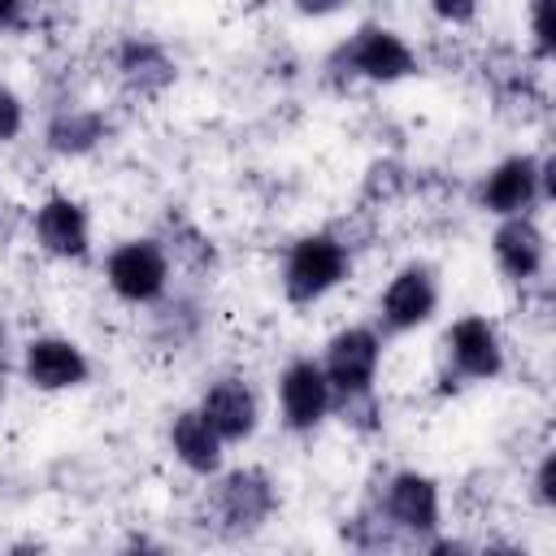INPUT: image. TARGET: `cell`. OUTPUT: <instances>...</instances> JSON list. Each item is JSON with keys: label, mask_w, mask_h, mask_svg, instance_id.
I'll use <instances>...</instances> for the list:
<instances>
[{"label": "cell", "mask_w": 556, "mask_h": 556, "mask_svg": "<svg viewBox=\"0 0 556 556\" xmlns=\"http://www.w3.org/2000/svg\"><path fill=\"white\" fill-rule=\"evenodd\" d=\"M330 61H334V70L369 78V83H400V78L417 74L413 48L391 26H374V22L361 26L356 35H348Z\"/></svg>", "instance_id": "2"}, {"label": "cell", "mask_w": 556, "mask_h": 556, "mask_svg": "<svg viewBox=\"0 0 556 556\" xmlns=\"http://www.w3.org/2000/svg\"><path fill=\"white\" fill-rule=\"evenodd\" d=\"M117 74H122V83H126L130 91H139V96H156V91H165V87L174 83L178 65L169 61V52H165L161 43L130 35V39L117 48Z\"/></svg>", "instance_id": "15"}, {"label": "cell", "mask_w": 556, "mask_h": 556, "mask_svg": "<svg viewBox=\"0 0 556 556\" xmlns=\"http://www.w3.org/2000/svg\"><path fill=\"white\" fill-rule=\"evenodd\" d=\"M104 278L126 304H156L169 287V256L161 239H126L109 252Z\"/></svg>", "instance_id": "4"}, {"label": "cell", "mask_w": 556, "mask_h": 556, "mask_svg": "<svg viewBox=\"0 0 556 556\" xmlns=\"http://www.w3.org/2000/svg\"><path fill=\"white\" fill-rule=\"evenodd\" d=\"M378 361H382V343L369 326H343L339 334H330L321 374H326L334 400L369 395L374 378H378Z\"/></svg>", "instance_id": "5"}, {"label": "cell", "mask_w": 556, "mask_h": 556, "mask_svg": "<svg viewBox=\"0 0 556 556\" xmlns=\"http://www.w3.org/2000/svg\"><path fill=\"white\" fill-rule=\"evenodd\" d=\"M195 408H200L204 421L222 434V443H243V439H252L256 426H261L256 391H252L243 378H217V382L200 395Z\"/></svg>", "instance_id": "12"}, {"label": "cell", "mask_w": 556, "mask_h": 556, "mask_svg": "<svg viewBox=\"0 0 556 556\" xmlns=\"http://www.w3.org/2000/svg\"><path fill=\"white\" fill-rule=\"evenodd\" d=\"M278 508V491L274 478L265 469H230L217 482V517L230 534H252L261 530Z\"/></svg>", "instance_id": "6"}, {"label": "cell", "mask_w": 556, "mask_h": 556, "mask_svg": "<svg viewBox=\"0 0 556 556\" xmlns=\"http://www.w3.org/2000/svg\"><path fill=\"white\" fill-rule=\"evenodd\" d=\"M22 122H26V113H22L17 91H13L9 83H0V143L17 139V135H22Z\"/></svg>", "instance_id": "19"}, {"label": "cell", "mask_w": 556, "mask_h": 556, "mask_svg": "<svg viewBox=\"0 0 556 556\" xmlns=\"http://www.w3.org/2000/svg\"><path fill=\"white\" fill-rule=\"evenodd\" d=\"M109 135L104 117L96 109H61L52 122H48V148L61 152V156H83L91 152L100 139Z\"/></svg>", "instance_id": "17"}, {"label": "cell", "mask_w": 556, "mask_h": 556, "mask_svg": "<svg viewBox=\"0 0 556 556\" xmlns=\"http://www.w3.org/2000/svg\"><path fill=\"white\" fill-rule=\"evenodd\" d=\"M22 4H26V0H0V30L17 26V17H22Z\"/></svg>", "instance_id": "23"}, {"label": "cell", "mask_w": 556, "mask_h": 556, "mask_svg": "<svg viewBox=\"0 0 556 556\" xmlns=\"http://www.w3.org/2000/svg\"><path fill=\"white\" fill-rule=\"evenodd\" d=\"M439 308V282L430 274V265H404L378 295V317L387 330H417L434 317Z\"/></svg>", "instance_id": "9"}, {"label": "cell", "mask_w": 556, "mask_h": 556, "mask_svg": "<svg viewBox=\"0 0 556 556\" xmlns=\"http://www.w3.org/2000/svg\"><path fill=\"white\" fill-rule=\"evenodd\" d=\"M35 239L43 252L52 256H65V261H78L87 256L91 248V222H87V208L70 195H48L39 208H35Z\"/></svg>", "instance_id": "14"}, {"label": "cell", "mask_w": 556, "mask_h": 556, "mask_svg": "<svg viewBox=\"0 0 556 556\" xmlns=\"http://www.w3.org/2000/svg\"><path fill=\"white\" fill-rule=\"evenodd\" d=\"M22 374L39 391H70V387H83L91 378V361L83 356V348L74 339H65V334H39V339L26 343Z\"/></svg>", "instance_id": "11"}, {"label": "cell", "mask_w": 556, "mask_h": 556, "mask_svg": "<svg viewBox=\"0 0 556 556\" xmlns=\"http://www.w3.org/2000/svg\"><path fill=\"white\" fill-rule=\"evenodd\" d=\"M443 343H447V361H452V369L460 378H469V382L500 378V369H504V343H500V334H495V326L486 317H478V313L456 317L447 326V339Z\"/></svg>", "instance_id": "10"}, {"label": "cell", "mask_w": 556, "mask_h": 556, "mask_svg": "<svg viewBox=\"0 0 556 556\" xmlns=\"http://www.w3.org/2000/svg\"><path fill=\"white\" fill-rule=\"evenodd\" d=\"M169 447L174 456L191 469V473H217L222 469V434L204 421L200 408H182L174 421H169Z\"/></svg>", "instance_id": "16"}, {"label": "cell", "mask_w": 556, "mask_h": 556, "mask_svg": "<svg viewBox=\"0 0 556 556\" xmlns=\"http://www.w3.org/2000/svg\"><path fill=\"white\" fill-rule=\"evenodd\" d=\"M491 252H495V265L513 278V282H530L543 274L547 265V239L543 230L534 226L530 213H513V217H500L495 235H491Z\"/></svg>", "instance_id": "13"}, {"label": "cell", "mask_w": 556, "mask_h": 556, "mask_svg": "<svg viewBox=\"0 0 556 556\" xmlns=\"http://www.w3.org/2000/svg\"><path fill=\"white\" fill-rule=\"evenodd\" d=\"M348 269H352V256L334 235H326V230L300 235L282 265V291L291 304H313V300L330 295L348 278Z\"/></svg>", "instance_id": "1"}, {"label": "cell", "mask_w": 556, "mask_h": 556, "mask_svg": "<svg viewBox=\"0 0 556 556\" xmlns=\"http://www.w3.org/2000/svg\"><path fill=\"white\" fill-rule=\"evenodd\" d=\"M382 521L395 526V530H408V534H434L439 530V482L417 473V469H400L387 478L382 486V504H378Z\"/></svg>", "instance_id": "7"}, {"label": "cell", "mask_w": 556, "mask_h": 556, "mask_svg": "<svg viewBox=\"0 0 556 556\" xmlns=\"http://www.w3.org/2000/svg\"><path fill=\"white\" fill-rule=\"evenodd\" d=\"M278 408L287 430H313L317 421H326V413L334 408V391L321 374V361L295 356L278 374Z\"/></svg>", "instance_id": "8"}, {"label": "cell", "mask_w": 556, "mask_h": 556, "mask_svg": "<svg viewBox=\"0 0 556 556\" xmlns=\"http://www.w3.org/2000/svg\"><path fill=\"white\" fill-rule=\"evenodd\" d=\"M552 195V161L539 156H504L478 187V204L495 217H513V213H530L539 200Z\"/></svg>", "instance_id": "3"}, {"label": "cell", "mask_w": 556, "mask_h": 556, "mask_svg": "<svg viewBox=\"0 0 556 556\" xmlns=\"http://www.w3.org/2000/svg\"><path fill=\"white\" fill-rule=\"evenodd\" d=\"M295 4V13H304V17H330V13H339L348 0H291Z\"/></svg>", "instance_id": "22"}, {"label": "cell", "mask_w": 556, "mask_h": 556, "mask_svg": "<svg viewBox=\"0 0 556 556\" xmlns=\"http://www.w3.org/2000/svg\"><path fill=\"white\" fill-rule=\"evenodd\" d=\"M534 495H539L543 508L556 504V452H543V460L534 469Z\"/></svg>", "instance_id": "20"}, {"label": "cell", "mask_w": 556, "mask_h": 556, "mask_svg": "<svg viewBox=\"0 0 556 556\" xmlns=\"http://www.w3.org/2000/svg\"><path fill=\"white\" fill-rule=\"evenodd\" d=\"M430 9H434V17H443L452 26H465V22H473L478 0H430Z\"/></svg>", "instance_id": "21"}, {"label": "cell", "mask_w": 556, "mask_h": 556, "mask_svg": "<svg viewBox=\"0 0 556 556\" xmlns=\"http://www.w3.org/2000/svg\"><path fill=\"white\" fill-rule=\"evenodd\" d=\"M530 30H534L539 56H552V48H556V0H534L530 4Z\"/></svg>", "instance_id": "18"}]
</instances>
